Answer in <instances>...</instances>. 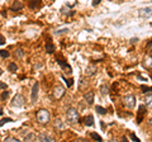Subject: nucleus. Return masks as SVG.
I'll list each match as a JSON object with an SVG mask.
<instances>
[{"mask_svg":"<svg viewBox=\"0 0 152 142\" xmlns=\"http://www.w3.org/2000/svg\"><path fill=\"white\" fill-rule=\"evenodd\" d=\"M123 104H124V107L128 108V109H133L136 105V98L134 95H132V94H128L123 98Z\"/></svg>","mask_w":152,"mask_h":142,"instance_id":"nucleus-5","label":"nucleus"},{"mask_svg":"<svg viewBox=\"0 0 152 142\" xmlns=\"http://www.w3.org/2000/svg\"><path fill=\"white\" fill-rule=\"evenodd\" d=\"M36 119L39 124H47L51 119V114L47 109H39L36 113Z\"/></svg>","mask_w":152,"mask_h":142,"instance_id":"nucleus-1","label":"nucleus"},{"mask_svg":"<svg viewBox=\"0 0 152 142\" xmlns=\"http://www.w3.org/2000/svg\"><path fill=\"white\" fill-rule=\"evenodd\" d=\"M0 55H1V59H8L9 57V52L5 51V50H1V52H0Z\"/></svg>","mask_w":152,"mask_h":142,"instance_id":"nucleus-26","label":"nucleus"},{"mask_svg":"<svg viewBox=\"0 0 152 142\" xmlns=\"http://www.w3.org/2000/svg\"><path fill=\"white\" fill-rule=\"evenodd\" d=\"M24 103H26V98H24V95H22V94H15L14 98L12 99V107H15V108L23 107Z\"/></svg>","mask_w":152,"mask_h":142,"instance_id":"nucleus-4","label":"nucleus"},{"mask_svg":"<svg viewBox=\"0 0 152 142\" xmlns=\"http://www.w3.org/2000/svg\"><path fill=\"white\" fill-rule=\"evenodd\" d=\"M4 141H8V142H17L18 140H17V138H14V137H8V138H5Z\"/></svg>","mask_w":152,"mask_h":142,"instance_id":"nucleus-30","label":"nucleus"},{"mask_svg":"<svg viewBox=\"0 0 152 142\" xmlns=\"http://www.w3.org/2000/svg\"><path fill=\"white\" fill-rule=\"evenodd\" d=\"M20 9H23V4L22 3H19V1H15L13 4V7H12V10H20Z\"/></svg>","mask_w":152,"mask_h":142,"instance_id":"nucleus-18","label":"nucleus"},{"mask_svg":"<svg viewBox=\"0 0 152 142\" xmlns=\"http://www.w3.org/2000/svg\"><path fill=\"white\" fill-rule=\"evenodd\" d=\"M65 88L62 86V85H56V86L53 88V91H52V95H53V98L56 99V100H61V99L64 98L65 95Z\"/></svg>","mask_w":152,"mask_h":142,"instance_id":"nucleus-3","label":"nucleus"},{"mask_svg":"<svg viewBox=\"0 0 152 142\" xmlns=\"http://www.w3.org/2000/svg\"><path fill=\"white\" fill-rule=\"evenodd\" d=\"M145 103H146L147 108L152 109V94H150V95H146V98H145Z\"/></svg>","mask_w":152,"mask_h":142,"instance_id":"nucleus-14","label":"nucleus"},{"mask_svg":"<svg viewBox=\"0 0 152 142\" xmlns=\"http://www.w3.org/2000/svg\"><path fill=\"white\" fill-rule=\"evenodd\" d=\"M88 85V81L84 79H80V85H79V90H83V89Z\"/></svg>","mask_w":152,"mask_h":142,"instance_id":"nucleus-22","label":"nucleus"},{"mask_svg":"<svg viewBox=\"0 0 152 142\" xmlns=\"http://www.w3.org/2000/svg\"><path fill=\"white\" fill-rule=\"evenodd\" d=\"M36 138H37V137H36L34 133H29V135H27V136L24 137L26 141H32V140H36Z\"/></svg>","mask_w":152,"mask_h":142,"instance_id":"nucleus-25","label":"nucleus"},{"mask_svg":"<svg viewBox=\"0 0 152 142\" xmlns=\"http://www.w3.org/2000/svg\"><path fill=\"white\" fill-rule=\"evenodd\" d=\"M131 138H132L133 141H140V140H138V137H136V135H133V133L131 135Z\"/></svg>","mask_w":152,"mask_h":142,"instance_id":"nucleus-34","label":"nucleus"},{"mask_svg":"<svg viewBox=\"0 0 152 142\" xmlns=\"http://www.w3.org/2000/svg\"><path fill=\"white\" fill-rule=\"evenodd\" d=\"M37 140H38V141H50V142L53 141V138H51V137H48V136H47L46 133H42V135H39V136L37 137Z\"/></svg>","mask_w":152,"mask_h":142,"instance_id":"nucleus-16","label":"nucleus"},{"mask_svg":"<svg viewBox=\"0 0 152 142\" xmlns=\"http://www.w3.org/2000/svg\"><path fill=\"white\" fill-rule=\"evenodd\" d=\"M84 124L88 126V127H91L94 126V117L91 114H89L86 117H84Z\"/></svg>","mask_w":152,"mask_h":142,"instance_id":"nucleus-11","label":"nucleus"},{"mask_svg":"<svg viewBox=\"0 0 152 142\" xmlns=\"http://www.w3.org/2000/svg\"><path fill=\"white\" fill-rule=\"evenodd\" d=\"M17 69H18V66L15 65V62H10V64L8 65V70L10 71V72H15Z\"/></svg>","mask_w":152,"mask_h":142,"instance_id":"nucleus-20","label":"nucleus"},{"mask_svg":"<svg viewBox=\"0 0 152 142\" xmlns=\"http://www.w3.org/2000/svg\"><path fill=\"white\" fill-rule=\"evenodd\" d=\"M66 119H67L69 123L74 124V123L79 122V113L75 108H69L67 112H66Z\"/></svg>","mask_w":152,"mask_h":142,"instance_id":"nucleus-2","label":"nucleus"},{"mask_svg":"<svg viewBox=\"0 0 152 142\" xmlns=\"http://www.w3.org/2000/svg\"><path fill=\"white\" fill-rule=\"evenodd\" d=\"M141 89H142V93H152V88H150V86H145V85H142L141 86Z\"/></svg>","mask_w":152,"mask_h":142,"instance_id":"nucleus-24","label":"nucleus"},{"mask_svg":"<svg viewBox=\"0 0 152 142\" xmlns=\"http://www.w3.org/2000/svg\"><path fill=\"white\" fill-rule=\"evenodd\" d=\"M64 80L66 81V84H67V86H69V88H71V86H72V84H74L72 79H65V78H64Z\"/></svg>","mask_w":152,"mask_h":142,"instance_id":"nucleus-27","label":"nucleus"},{"mask_svg":"<svg viewBox=\"0 0 152 142\" xmlns=\"http://www.w3.org/2000/svg\"><path fill=\"white\" fill-rule=\"evenodd\" d=\"M53 124H55L56 128H57V130H60V131H62V130L65 128V124L62 123V121H61V119H55Z\"/></svg>","mask_w":152,"mask_h":142,"instance_id":"nucleus-12","label":"nucleus"},{"mask_svg":"<svg viewBox=\"0 0 152 142\" xmlns=\"http://www.w3.org/2000/svg\"><path fill=\"white\" fill-rule=\"evenodd\" d=\"M100 1H102V0H93V3H91V4H93V7H96Z\"/></svg>","mask_w":152,"mask_h":142,"instance_id":"nucleus-33","label":"nucleus"},{"mask_svg":"<svg viewBox=\"0 0 152 142\" xmlns=\"http://www.w3.org/2000/svg\"><path fill=\"white\" fill-rule=\"evenodd\" d=\"M85 103L88 104V105H91V104L94 103V91H88L86 94H85Z\"/></svg>","mask_w":152,"mask_h":142,"instance_id":"nucleus-8","label":"nucleus"},{"mask_svg":"<svg viewBox=\"0 0 152 142\" xmlns=\"http://www.w3.org/2000/svg\"><path fill=\"white\" fill-rule=\"evenodd\" d=\"M8 91H5V90H3V93H1V100H5V99L8 98Z\"/></svg>","mask_w":152,"mask_h":142,"instance_id":"nucleus-29","label":"nucleus"},{"mask_svg":"<svg viewBox=\"0 0 152 142\" xmlns=\"http://www.w3.org/2000/svg\"><path fill=\"white\" fill-rule=\"evenodd\" d=\"M138 17L141 18H150L152 17V8H142L138 10Z\"/></svg>","mask_w":152,"mask_h":142,"instance_id":"nucleus-7","label":"nucleus"},{"mask_svg":"<svg viewBox=\"0 0 152 142\" xmlns=\"http://www.w3.org/2000/svg\"><path fill=\"white\" fill-rule=\"evenodd\" d=\"M69 29H61V31H55V34H60V33H65V32H67Z\"/></svg>","mask_w":152,"mask_h":142,"instance_id":"nucleus-31","label":"nucleus"},{"mask_svg":"<svg viewBox=\"0 0 152 142\" xmlns=\"http://www.w3.org/2000/svg\"><path fill=\"white\" fill-rule=\"evenodd\" d=\"M38 89H39V84L38 83H34L32 88V93H31V102L32 103H36L37 99H38Z\"/></svg>","mask_w":152,"mask_h":142,"instance_id":"nucleus-6","label":"nucleus"},{"mask_svg":"<svg viewBox=\"0 0 152 142\" xmlns=\"http://www.w3.org/2000/svg\"><path fill=\"white\" fill-rule=\"evenodd\" d=\"M138 113H140V116H138V118H137V123H141L142 122V116L145 114V105H140V108H138Z\"/></svg>","mask_w":152,"mask_h":142,"instance_id":"nucleus-13","label":"nucleus"},{"mask_svg":"<svg viewBox=\"0 0 152 142\" xmlns=\"http://www.w3.org/2000/svg\"><path fill=\"white\" fill-rule=\"evenodd\" d=\"M90 137H91L93 140H95V141H103L102 137L99 136V135H96V133H94V132H91V133H90Z\"/></svg>","mask_w":152,"mask_h":142,"instance_id":"nucleus-23","label":"nucleus"},{"mask_svg":"<svg viewBox=\"0 0 152 142\" xmlns=\"http://www.w3.org/2000/svg\"><path fill=\"white\" fill-rule=\"evenodd\" d=\"M46 52L47 53H53L55 52V46L51 43V42H47L46 43Z\"/></svg>","mask_w":152,"mask_h":142,"instance_id":"nucleus-15","label":"nucleus"},{"mask_svg":"<svg viewBox=\"0 0 152 142\" xmlns=\"http://www.w3.org/2000/svg\"><path fill=\"white\" fill-rule=\"evenodd\" d=\"M95 111H96V113H99L100 116H105L107 114V109L105 108H103V107H100V105H96Z\"/></svg>","mask_w":152,"mask_h":142,"instance_id":"nucleus-17","label":"nucleus"},{"mask_svg":"<svg viewBox=\"0 0 152 142\" xmlns=\"http://www.w3.org/2000/svg\"><path fill=\"white\" fill-rule=\"evenodd\" d=\"M95 74H96V67H95L94 65H89L86 70H85V75H86V76H94Z\"/></svg>","mask_w":152,"mask_h":142,"instance_id":"nucleus-9","label":"nucleus"},{"mask_svg":"<svg viewBox=\"0 0 152 142\" xmlns=\"http://www.w3.org/2000/svg\"><path fill=\"white\" fill-rule=\"evenodd\" d=\"M57 62H58L61 66H62V69H64L65 71H67V72H71V67H70V66H69L67 64L62 62V61H61V60H57Z\"/></svg>","mask_w":152,"mask_h":142,"instance_id":"nucleus-19","label":"nucleus"},{"mask_svg":"<svg viewBox=\"0 0 152 142\" xmlns=\"http://www.w3.org/2000/svg\"><path fill=\"white\" fill-rule=\"evenodd\" d=\"M0 40H1V41H0V45L3 46V45H4V37H3V36H0Z\"/></svg>","mask_w":152,"mask_h":142,"instance_id":"nucleus-36","label":"nucleus"},{"mask_svg":"<svg viewBox=\"0 0 152 142\" xmlns=\"http://www.w3.org/2000/svg\"><path fill=\"white\" fill-rule=\"evenodd\" d=\"M147 47H152V41L150 42V43H148V45H147Z\"/></svg>","mask_w":152,"mask_h":142,"instance_id":"nucleus-37","label":"nucleus"},{"mask_svg":"<svg viewBox=\"0 0 152 142\" xmlns=\"http://www.w3.org/2000/svg\"><path fill=\"white\" fill-rule=\"evenodd\" d=\"M0 86H1V90H5V89H7V85L4 84V83H1V84H0Z\"/></svg>","mask_w":152,"mask_h":142,"instance_id":"nucleus-35","label":"nucleus"},{"mask_svg":"<svg viewBox=\"0 0 152 142\" xmlns=\"http://www.w3.org/2000/svg\"><path fill=\"white\" fill-rule=\"evenodd\" d=\"M100 93L103 94V95H107V94L109 93V88L107 86V85H102L100 86Z\"/></svg>","mask_w":152,"mask_h":142,"instance_id":"nucleus-21","label":"nucleus"},{"mask_svg":"<svg viewBox=\"0 0 152 142\" xmlns=\"http://www.w3.org/2000/svg\"><path fill=\"white\" fill-rule=\"evenodd\" d=\"M142 65H143L145 69H151L152 67V57L151 56H146L143 59V61H142Z\"/></svg>","mask_w":152,"mask_h":142,"instance_id":"nucleus-10","label":"nucleus"},{"mask_svg":"<svg viewBox=\"0 0 152 142\" xmlns=\"http://www.w3.org/2000/svg\"><path fill=\"white\" fill-rule=\"evenodd\" d=\"M17 56H18V57H22V56H23V51H22L20 48L17 51Z\"/></svg>","mask_w":152,"mask_h":142,"instance_id":"nucleus-32","label":"nucleus"},{"mask_svg":"<svg viewBox=\"0 0 152 142\" xmlns=\"http://www.w3.org/2000/svg\"><path fill=\"white\" fill-rule=\"evenodd\" d=\"M7 122H13V119L12 118H3L1 122H0V126H3L4 123H7Z\"/></svg>","mask_w":152,"mask_h":142,"instance_id":"nucleus-28","label":"nucleus"}]
</instances>
